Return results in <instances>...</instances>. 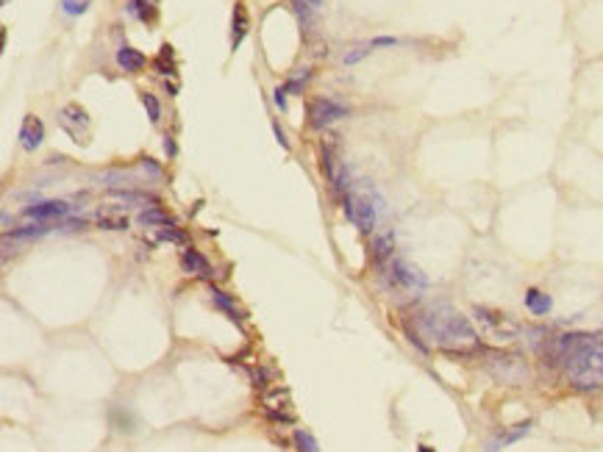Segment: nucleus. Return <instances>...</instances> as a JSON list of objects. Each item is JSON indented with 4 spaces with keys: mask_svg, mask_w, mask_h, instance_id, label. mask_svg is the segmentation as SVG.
I'll list each match as a JSON object with an SVG mask.
<instances>
[{
    "mask_svg": "<svg viewBox=\"0 0 603 452\" xmlns=\"http://www.w3.org/2000/svg\"><path fill=\"white\" fill-rule=\"evenodd\" d=\"M551 353L575 391L603 389V336L564 333L551 339Z\"/></svg>",
    "mask_w": 603,
    "mask_h": 452,
    "instance_id": "nucleus-1",
    "label": "nucleus"
},
{
    "mask_svg": "<svg viewBox=\"0 0 603 452\" xmlns=\"http://www.w3.org/2000/svg\"><path fill=\"white\" fill-rule=\"evenodd\" d=\"M418 325L425 339H431L437 347L448 353H467L478 344V333L470 325V319L445 303H437L418 314Z\"/></svg>",
    "mask_w": 603,
    "mask_h": 452,
    "instance_id": "nucleus-2",
    "label": "nucleus"
},
{
    "mask_svg": "<svg viewBox=\"0 0 603 452\" xmlns=\"http://www.w3.org/2000/svg\"><path fill=\"white\" fill-rule=\"evenodd\" d=\"M342 208H345V217L351 220V225H356L362 233H372L381 211H384V200L370 183L359 181L351 183L348 194L342 197Z\"/></svg>",
    "mask_w": 603,
    "mask_h": 452,
    "instance_id": "nucleus-3",
    "label": "nucleus"
},
{
    "mask_svg": "<svg viewBox=\"0 0 603 452\" xmlns=\"http://www.w3.org/2000/svg\"><path fill=\"white\" fill-rule=\"evenodd\" d=\"M473 317L478 322V327H481V333L487 336V339H492V341H514L517 336H520V322L517 319H511L509 314H504V311H495V308H484V306H475L473 308Z\"/></svg>",
    "mask_w": 603,
    "mask_h": 452,
    "instance_id": "nucleus-4",
    "label": "nucleus"
},
{
    "mask_svg": "<svg viewBox=\"0 0 603 452\" xmlns=\"http://www.w3.org/2000/svg\"><path fill=\"white\" fill-rule=\"evenodd\" d=\"M381 275L386 277L389 283V291H403V294H415V291H422L428 286L425 275L418 272L415 267H409L403 258H392L389 264L381 267Z\"/></svg>",
    "mask_w": 603,
    "mask_h": 452,
    "instance_id": "nucleus-5",
    "label": "nucleus"
},
{
    "mask_svg": "<svg viewBox=\"0 0 603 452\" xmlns=\"http://www.w3.org/2000/svg\"><path fill=\"white\" fill-rule=\"evenodd\" d=\"M487 369L498 383H506V386H523L528 380V363L523 361L520 356L492 353L489 361H487Z\"/></svg>",
    "mask_w": 603,
    "mask_h": 452,
    "instance_id": "nucleus-6",
    "label": "nucleus"
},
{
    "mask_svg": "<svg viewBox=\"0 0 603 452\" xmlns=\"http://www.w3.org/2000/svg\"><path fill=\"white\" fill-rule=\"evenodd\" d=\"M56 120H59L61 131L70 136L75 144H90V139H92V120L87 114V108H81L78 103H67L59 111Z\"/></svg>",
    "mask_w": 603,
    "mask_h": 452,
    "instance_id": "nucleus-7",
    "label": "nucleus"
},
{
    "mask_svg": "<svg viewBox=\"0 0 603 452\" xmlns=\"http://www.w3.org/2000/svg\"><path fill=\"white\" fill-rule=\"evenodd\" d=\"M348 114L351 111L345 106H339L336 100H331V97H317V100L309 103V125L315 131H325L328 125H334L336 120H345Z\"/></svg>",
    "mask_w": 603,
    "mask_h": 452,
    "instance_id": "nucleus-8",
    "label": "nucleus"
},
{
    "mask_svg": "<svg viewBox=\"0 0 603 452\" xmlns=\"http://www.w3.org/2000/svg\"><path fill=\"white\" fill-rule=\"evenodd\" d=\"M73 211H75V206H70L67 200H45V203L25 206L23 217L34 220V222H56V220H67Z\"/></svg>",
    "mask_w": 603,
    "mask_h": 452,
    "instance_id": "nucleus-9",
    "label": "nucleus"
},
{
    "mask_svg": "<svg viewBox=\"0 0 603 452\" xmlns=\"http://www.w3.org/2000/svg\"><path fill=\"white\" fill-rule=\"evenodd\" d=\"M323 170H325V175H328V183H331L334 194L345 197V194H348V189H351V183H348V172H345V164H342V161L336 158L334 147H323Z\"/></svg>",
    "mask_w": 603,
    "mask_h": 452,
    "instance_id": "nucleus-10",
    "label": "nucleus"
},
{
    "mask_svg": "<svg viewBox=\"0 0 603 452\" xmlns=\"http://www.w3.org/2000/svg\"><path fill=\"white\" fill-rule=\"evenodd\" d=\"M42 142H45V125H42V120L34 117V114H25L23 125H20V147L28 150V153H34Z\"/></svg>",
    "mask_w": 603,
    "mask_h": 452,
    "instance_id": "nucleus-11",
    "label": "nucleus"
},
{
    "mask_svg": "<svg viewBox=\"0 0 603 452\" xmlns=\"http://www.w3.org/2000/svg\"><path fill=\"white\" fill-rule=\"evenodd\" d=\"M531 427H534V422H531V419H525V422L514 425V427H509V430H501L495 439H489V441H487V452H501L504 447H509V444H514V441L525 439V436L531 433Z\"/></svg>",
    "mask_w": 603,
    "mask_h": 452,
    "instance_id": "nucleus-12",
    "label": "nucleus"
},
{
    "mask_svg": "<svg viewBox=\"0 0 603 452\" xmlns=\"http://www.w3.org/2000/svg\"><path fill=\"white\" fill-rule=\"evenodd\" d=\"M181 270H184L186 275H200V277H212V275H214L209 258H206L200 250H195V247H186L184 253H181Z\"/></svg>",
    "mask_w": 603,
    "mask_h": 452,
    "instance_id": "nucleus-13",
    "label": "nucleus"
},
{
    "mask_svg": "<svg viewBox=\"0 0 603 452\" xmlns=\"http://www.w3.org/2000/svg\"><path fill=\"white\" fill-rule=\"evenodd\" d=\"M248 28H250L248 8H245V3H236V6H233V14H231V50L233 53H236V47L245 42Z\"/></svg>",
    "mask_w": 603,
    "mask_h": 452,
    "instance_id": "nucleus-14",
    "label": "nucleus"
},
{
    "mask_svg": "<svg viewBox=\"0 0 603 452\" xmlns=\"http://www.w3.org/2000/svg\"><path fill=\"white\" fill-rule=\"evenodd\" d=\"M117 64L126 70V73H142L145 67H147V58H145V53L142 50H137V47H128V45H123L120 50H117Z\"/></svg>",
    "mask_w": 603,
    "mask_h": 452,
    "instance_id": "nucleus-15",
    "label": "nucleus"
},
{
    "mask_svg": "<svg viewBox=\"0 0 603 452\" xmlns=\"http://www.w3.org/2000/svg\"><path fill=\"white\" fill-rule=\"evenodd\" d=\"M209 294H212V303L226 314V317L231 319V322H242V311L236 308V300H233L231 294H226L223 289H217V286H209Z\"/></svg>",
    "mask_w": 603,
    "mask_h": 452,
    "instance_id": "nucleus-16",
    "label": "nucleus"
},
{
    "mask_svg": "<svg viewBox=\"0 0 603 452\" xmlns=\"http://www.w3.org/2000/svg\"><path fill=\"white\" fill-rule=\"evenodd\" d=\"M525 308H528L534 317H548L551 308H554V300H551V294H545V291H540V289H528V291H525Z\"/></svg>",
    "mask_w": 603,
    "mask_h": 452,
    "instance_id": "nucleus-17",
    "label": "nucleus"
},
{
    "mask_svg": "<svg viewBox=\"0 0 603 452\" xmlns=\"http://www.w3.org/2000/svg\"><path fill=\"white\" fill-rule=\"evenodd\" d=\"M392 250H395V239H392V233H384V236H378V239L372 241V258H375L378 270L395 258V256H392Z\"/></svg>",
    "mask_w": 603,
    "mask_h": 452,
    "instance_id": "nucleus-18",
    "label": "nucleus"
},
{
    "mask_svg": "<svg viewBox=\"0 0 603 452\" xmlns=\"http://www.w3.org/2000/svg\"><path fill=\"white\" fill-rule=\"evenodd\" d=\"M137 220H140V225L156 227V230H159V227H173V225H176V220H173L170 214H164L159 206H150L147 211H142Z\"/></svg>",
    "mask_w": 603,
    "mask_h": 452,
    "instance_id": "nucleus-19",
    "label": "nucleus"
},
{
    "mask_svg": "<svg viewBox=\"0 0 603 452\" xmlns=\"http://www.w3.org/2000/svg\"><path fill=\"white\" fill-rule=\"evenodd\" d=\"M128 11L140 20V23H153L159 8H156V0H131L128 3Z\"/></svg>",
    "mask_w": 603,
    "mask_h": 452,
    "instance_id": "nucleus-20",
    "label": "nucleus"
},
{
    "mask_svg": "<svg viewBox=\"0 0 603 452\" xmlns=\"http://www.w3.org/2000/svg\"><path fill=\"white\" fill-rule=\"evenodd\" d=\"M323 6V0H292V8H295V14H298V20L303 23V25H309L312 23V17H315V11Z\"/></svg>",
    "mask_w": 603,
    "mask_h": 452,
    "instance_id": "nucleus-21",
    "label": "nucleus"
},
{
    "mask_svg": "<svg viewBox=\"0 0 603 452\" xmlns=\"http://www.w3.org/2000/svg\"><path fill=\"white\" fill-rule=\"evenodd\" d=\"M292 441H295V450H298V452H320L317 439H315L309 430H303V427H298V430H295Z\"/></svg>",
    "mask_w": 603,
    "mask_h": 452,
    "instance_id": "nucleus-22",
    "label": "nucleus"
},
{
    "mask_svg": "<svg viewBox=\"0 0 603 452\" xmlns=\"http://www.w3.org/2000/svg\"><path fill=\"white\" fill-rule=\"evenodd\" d=\"M156 239L159 241H170V244H181V247H189V236H186L181 227H159L156 230Z\"/></svg>",
    "mask_w": 603,
    "mask_h": 452,
    "instance_id": "nucleus-23",
    "label": "nucleus"
},
{
    "mask_svg": "<svg viewBox=\"0 0 603 452\" xmlns=\"http://www.w3.org/2000/svg\"><path fill=\"white\" fill-rule=\"evenodd\" d=\"M153 67L159 70V75H173V73H176V64H173V47L162 45V53H159V58L153 61Z\"/></svg>",
    "mask_w": 603,
    "mask_h": 452,
    "instance_id": "nucleus-24",
    "label": "nucleus"
},
{
    "mask_svg": "<svg viewBox=\"0 0 603 452\" xmlns=\"http://www.w3.org/2000/svg\"><path fill=\"white\" fill-rule=\"evenodd\" d=\"M142 106H145V111H147L150 123H153V125H159V120H162V106H159L156 94H150V92H142Z\"/></svg>",
    "mask_w": 603,
    "mask_h": 452,
    "instance_id": "nucleus-25",
    "label": "nucleus"
},
{
    "mask_svg": "<svg viewBox=\"0 0 603 452\" xmlns=\"http://www.w3.org/2000/svg\"><path fill=\"white\" fill-rule=\"evenodd\" d=\"M90 6H92V0H61V11L67 17H81L90 11Z\"/></svg>",
    "mask_w": 603,
    "mask_h": 452,
    "instance_id": "nucleus-26",
    "label": "nucleus"
},
{
    "mask_svg": "<svg viewBox=\"0 0 603 452\" xmlns=\"http://www.w3.org/2000/svg\"><path fill=\"white\" fill-rule=\"evenodd\" d=\"M97 225L103 227V230H128V217H109V214H100V220H97Z\"/></svg>",
    "mask_w": 603,
    "mask_h": 452,
    "instance_id": "nucleus-27",
    "label": "nucleus"
},
{
    "mask_svg": "<svg viewBox=\"0 0 603 452\" xmlns=\"http://www.w3.org/2000/svg\"><path fill=\"white\" fill-rule=\"evenodd\" d=\"M370 45H359V47H353L351 53H345V64H359L362 58H367L370 56Z\"/></svg>",
    "mask_w": 603,
    "mask_h": 452,
    "instance_id": "nucleus-28",
    "label": "nucleus"
},
{
    "mask_svg": "<svg viewBox=\"0 0 603 452\" xmlns=\"http://www.w3.org/2000/svg\"><path fill=\"white\" fill-rule=\"evenodd\" d=\"M306 81H309V70H300L298 75H292V78L286 81V89H289V92H300Z\"/></svg>",
    "mask_w": 603,
    "mask_h": 452,
    "instance_id": "nucleus-29",
    "label": "nucleus"
},
{
    "mask_svg": "<svg viewBox=\"0 0 603 452\" xmlns=\"http://www.w3.org/2000/svg\"><path fill=\"white\" fill-rule=\"evenodd\" d=\"M142 170L150 172V178H162V167H159L153 158H142Z\"/></svg>",
    "mask_w": 603,
    "mask_h": 452,
    "instance_id": "nucleus-30",
    "label": "nucleus"
},
{
    "mask_svg": "<svg viewBox=\"0 0 603 452\" xmlns=\"http://www.w3.org/2000/svg\"><path fill=\"white\" fill-rule=\"evenodd\" d=\"M273 103L279 106L281 111L286 108V87H276V89H273Z\"/></svg>",
    "mask_w": 603,
    "mask_h": 452,
    "instance_id": "nucleus-31",
    "label": "nucleus"
},
{
    "mask_svg": "<svg viewBox=\"0 0 603 452\" xmlns=\"http://www.w3.org/2000/svg\"><path fill=\"white\" fill-rule=\"evenodd\" d=\"M395 45H398L395 37H375L370 42V47H395Z\"/></svg>",
    "mask_w": 603,
    "mask_h": 452,
    "instance_id": "nucleus-32",
    "label": "nucleus"
},
{
    "mask_svg": "<svg viewBox=\"0 0 603 452\" xmlns=\"http://www.w3.org/2000/svg\"><path fill=\"white\" fill-rule=\"evenodd\" d=\"M164 153H167L170 158H173V156L178 153V147H176V139H173V136H170V134L164 136Z\"/></svg>",
    "mask_w": 603,
    "mask_h": 452,
    "instance_id": "nucleus-33",
    "label": "nucleus"
},
{
    "mask_svg": "<svg viewBox=\"0 0 603 452\" xmlns=\"http://www.w3.org/2000/svg\"><path fill=\"white\" fill-rule=\"evenodd\" d=\"M273 128H276V136H279V144H281V147H289V142H286V136H284V131H281L279 125H273Z\"/></svg>",
    "mask_w": 603,
    "mask_h": 452,
    "instance_id": "nucleus-34",
    "label": "nucleus"
},
{
    "mask_svg": "<svg viewBox=\"0 0 603 452\" xmlns=\"http://www.w3.org/2000/svg\"><path fill=\"white\" fill-rule=\"evenodd\" d=\"M418 452H437V450H431V447H425V444H420Z\"/></svg>",
    "mask_w": 603,
    "mask_h": 452,
    "instance_id": "nucleus-35",
    "label": "nucleus"
}]
</instances>
